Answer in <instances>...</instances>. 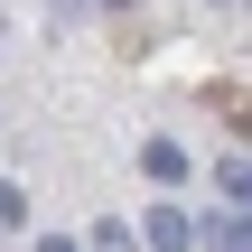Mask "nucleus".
Listing matches in <instances>:
<instances>
[{"mask_svg":"<svg viewBox=\"0 0 252 252\" xmlns=\"http://www.w3.org/2000/svg\"><path fill=\"white\" fill-rule=\"evenodd\" d=\"M150 243H159V252L196 243V215H187V206H159V215H150Z\"/></svg>","mask_w":252,"mask_h":252,"instance_id":"obj_1","label":"nucleus"},{"mask_svg":"<svg viewBox=\"0 0 252 252\" xmlns=\"http://www.w3.org/2000/svg\"><path fill=\"white\" fill-rule=\"evenodd\" d=\"M140 168H150V178H168V187H178V178H187V150H178V140H150V150H140Z\"/></svg>","mask_w":252,"mask_h":252,"instance_id":"obj_2","label":"nucleus"},{"mask_svg":"<svg viewBox=\"0 0 252 252\" xmlns=\"http://www.w3.org/2000/svg\"><path fill=\"white\" fill-rule=\"evenodd\" d=\"M206 234H215V243H224V252H252V224H243V215H215Z\"/></svg>","mask_w":252,"mask_h":252,"instance_id":"obj_3","label":"nucleus"},{"mask_svg":"<svg viewBox=\"0 0 252 252\" xmlns=\"http://www.w3.org/2000/svg\"><path fill=\"white\" fill-rule=\"evenodd\" d=\"M0 224H28V187L19 178H0Z\"/></svg>","mask_w":252,"mask_h":252,"instance_id":"obj_4","label":"nucleus"},{"mask_svg":"<svg viewBox=\"0 0 252 252\" xmlns=\"http://www.w3.org/2000/svg\"><path fill=\"white\" fill-rule=\"evenodd\" d=\"M112 9H122V0H112Z\"/></svg>","mask_w":252,"mask_h":252,"instance_id":"obj_5","label":"nucleus"}]
</instances>
